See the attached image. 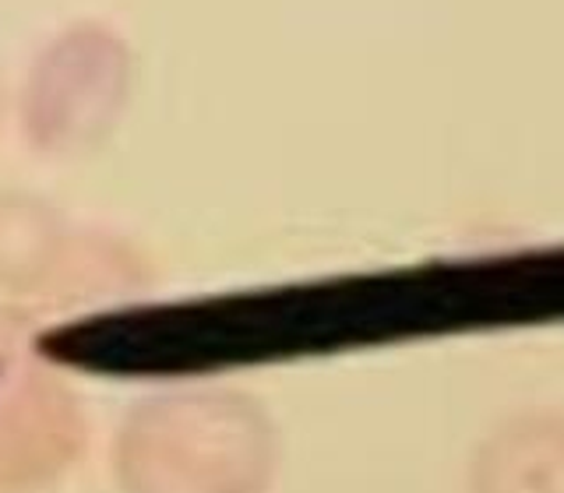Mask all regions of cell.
<instances>
[{
  "instance_id": "cell-1",
  "label": "cell",
  "mask_w": 564,
  "mask_h": 493,
  "mask_svg": "<svg viewBox=\"0 0 564 493\" xmlns=\"http://www.w3.org/2000/svg\"><path fill=\"white\" fill-rule=\"evenodd\" d=\"M473 493H564V419L525 416L501 427L476 458Z\"/></svg>"
}]
</instances>
